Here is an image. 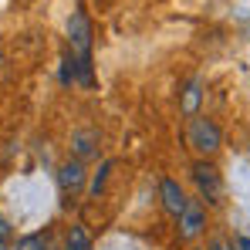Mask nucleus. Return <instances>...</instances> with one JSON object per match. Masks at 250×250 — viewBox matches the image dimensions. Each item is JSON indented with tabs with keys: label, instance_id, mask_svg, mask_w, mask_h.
I'll return each mask as SVG.
<instances>
[{
	"label": "nucleus",
	"instance_id": "obj_7",
	"mask_svg": "<svg viewBox=\"0 0 250 250\" xmlns=\"http://www.w3.org/2000/svg\"><path fill=\"white\" fill-rule=\"evenodd\" d=\"M200 98H203V82H200V78H193V82L183 88L179 108H183L186 115H196V108H200Z\"/></svg>",
	"mask_w": 250,
	"mask_h": 250
},
{
	"label": "nucleus",
	"instance_id": "obj_14",
	"mask_svg": "<svg viewBox=\"0 0 250 250\" xmlns=\"http://www.w3.org/2000/svg\"><path fill=\"white\" fill-rule=\"evenodd\" d=\"M0 250H7V247H0Z\"/></svg>",
	"mask_w": 250,
	"mask_h": 250
},
{
	"label": "nucleus",
	"instance_id": "obj_13",
	"mask_svg": "<svg viewBox=\"0 0 250 250\" xmlns=\"http://www.w3.org/2000/svg\"><path fill=\"white\" fill-rule=\"evenodd\" d=\"M240 250H250V240H247V237H240Z\"/></svg>",
	"mask_w": 250,
	"mask_h": 250
},
{
	"label": "nucleus",
	"instance_id": "obj_5",
	"mask_svg": "<svg viewBox=\"0 0 250 250\" xmlns=\"http://www.w3.org/2000/svg\"><path fill=\"white\" fill-rule=\"evenodd\" d=\"M159 193H163V207H166V213H172L176 220H179V213L186 209V193H183V186L176 183V179H163V186H159Z\"/></svg>",
	"mask_w": 250,
	"mask_h": 250
},
{
	"label": "nucleus",
	"instance_id": "obj_4",
	"mask_svg": "<svg viewBox=\"0 0 250 250\" xmlns=\"http://www.w3.org/2000/svg\"><path fill=\"white\" fill-rule=\"evenodd\" d=\"M68 41H71V51H78V58H88V51H91V24H88L84 14H71Z\"/></svg>",
	"mask_w": 250,
	"mask_h": 250
},
{
	"label": "nucleus",
	"instance_id": "obj_11",
	"mask_svg": "<svg viewBox=\"0 0 250 250\" xmlns=\"http://www.w3.org/2000/svg\"><path fill=\"white\" fill-rule=\"evenodd\" d=\"M7 240H10V223L7 216H0V247H7Z\"/></svg>",
	"mask_w": 250,
	"mask_h": 250
},
{
	"label": "nucleus",
	"instance_id": "obj_9",
	"mask_svg": "<svg viewBox=\"0 0 250 250\" xmlns=\"http://www.w3.org/2000/svg\"><path fill=\"white\" fill-rule=\"evenodd\" d=\"M95 142H98L95 132H78V135H75V152H78V156H91V152H95Z\"/></svg>",
	"mask_w": 250,
	"mask_h": 250
},
{
	"label": "nucleus",
	"instance_id": "obj_12",
	"mask_svg": "<svg viewBox=\"0 0 250 250\" xmlns=\"http://www.w3.org/2000/svg\"><path fill=\"white\" fill-rule=\"evenodd\" d=\"M209 250H227V244H220V240H213V244H209Z\"/></svg>",
	"mask_w": 250,
	"mask_h": 250
},
{
	"label": "nucleus",
	"instance_id": "obj_2",
	"mask_svg": "<svg viewBox=\"0 0 250 250\" xmlns=\"http://www.w3.org/2000/svg\"><path fill=\"white\" fill-rule=\"evenodd\" d=\"M203 227H207V209L200 207L196 200H189L186 209L179 213V227H176V230H179V237H183V240H193V237H200V233H203Z\"/></svg>",
	"mask_w": 250,
	"mask_h": 250
},
{
	"label": "nucleus",
	"instance_id": "obj_3",
	"mask_svg": "<svg viewBox=\"0 0 250 250\" xmlns=\"http://www.w3.org/2000/svg\"><path fill=\"white\" fill-rule=\"evenodd\" d=\"M193 179H196V186H200V193L207 196L209 203L220 196V189H223V183H220V172H216V166L213 163H193Z\"/></svg>",
	"mask_w": 250,
	"mask_h": 250
},
{
	"label": "nucleus",
	"instance_id": "obj_1",
	"mask_svg": "<svg viewBox=\"0 0 250 250\" xmlns=\"http://www.w3.org/2000/svg\"><path fill=\"white\" fill-rule=\"evenodd\" d=\"M186 139H189V146H193L200 156H213V152L223 146L220 128H216V122H209V119H193V122H189V132H186Z\"/></svg>",
	"mask_w": 250,
	"mask_h": 250
},
{
	"label": "nucleus",
	"instance_id": "obj_6",
	"mask_svg": "<svg viewBox=\"0 0 250 250\" xmlns=\"http://www.w3.org/2000/svg\"><path fill=\"white\" fill-rule=\"evenodd\" d=\"M58 183H61L64 193H78L84 186V163L82 159H68L61 166V172H58Z\"/></svg>",
	"mask_w": 250,
	"mask_h": 250
},
{
	"label": "nucleus",
	"instance_id": "obj_8",
	"mask_svg": "<svg viewBox=\"0 0 250 250\" xmlns=\"http://www.w3.org/2000/svg\"><path fill=\"white\" fill-rule=\"evenodd\" d=\"M88 247H91L88 230H84L82 223H75V227H71V233H68V250H88Z\"/></svg>",
	"mask_w": 250,
	"mask_h": 250
},
{
	"label": "nucleus",
	"instance_id": "obj_10",
	"mask_svg": "<svg viewBox=\"0 0 250 250\" xmlns=\"http://www.w3.org/2000/svg\"><path fill=\"white\" fill-rule=\"evenodd\" d=\"M17 250H47L41 237H24V240H17Z\"/></svg>",
	"mask_w": 250,
	"mask_h": 250
}]
</instances>
